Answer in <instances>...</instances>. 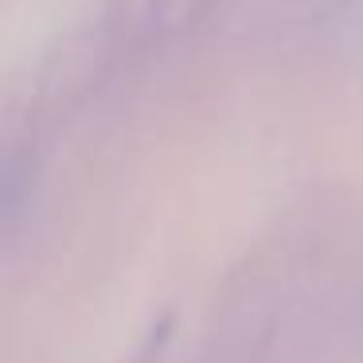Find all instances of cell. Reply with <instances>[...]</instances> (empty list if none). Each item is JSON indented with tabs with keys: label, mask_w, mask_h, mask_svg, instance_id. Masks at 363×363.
Returning a JSON list of instances; mask_svg holds the SVG:
<instances>
[{
	"label": "cell",
	"mask_w": 363,
	"mask_h": 363,
	"mask_svg": "<svg viewBox=\"0 0 363 363\" xmlns=\"http://www.w3.org/2000/svg\"><path fill=\"white\" fill-rule=\"evenodd\" d=\"M215 9V0H118V20L129 32L168 35L196 24Z\"/></svg>",
	"instance_id": "1"
}]
</instances>
